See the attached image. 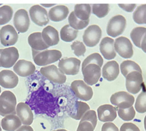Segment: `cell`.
I'll list each match as a JSON object with an SVG mask.
<instances>
[{
  "label": "cell",
  "mask_w": 146,
  "mask_h": 131,
  "mask_svg": "<svg viewBox=\"0 0 146 131\" xmlns=\"http://www.w3.org/2000/svg\"><path fill=\"white\" fill-rule=\"evenodd\" d=\"M53 131H68L66 129H57V130H53Z\"/></svg>",
  "instance_id": "681fc988"
},
{
  "label": "cell",
  "mask_w": 146,
  "mask_h": 131,
  "mask_svg": "<svg viewBox=\"0 0 146 131\" xmlns=\"http://www.w3.org/2000/svg\"><path fill=\"white\" fill-rule=\"evenodd\" d=\"M118 6L127 12L133 11L136 6L135 4H119Z\"/></svg>",
  "instance_id": "ee69618b"
},
{
  "label": "cell",
  "mask_w": 146,
  "mask_h": 131,
  "mask_svg": "<svg viewBox=\"0 0 146 131\" xmlns=\"http://www.w3.org/2000/svg\"><path fill=\"white\" fill-rule=\"evenodd\" d=\"M1 5H1V4H0V6H1Z\"/></svg>",
  "instance_id": "db71d44e"
},
{
  "label": "cell",
  "mask_w": 146,
  "mask_h": 131,
  "mask_svg": "<svg viewBox=\"0 0 146 131\" xmlns=\"http://www.w3.org/2000/svg\"><path fill=\"white\" fill-rule=\"evenodd\" d=\"M92 13L99 18L106 16L110 10L108 4H94L92 5Z\"/></svg>",
  "instance_id": "8d00e7d4"
},
{
  "label": "cell",
  "mask_w": 146,
  "mask_h": 131,
  "mask_svg": "<svg viewBox=\"0 0 146 131\" xmlns=\"http://www.w3.org/2000/svg\"><path fill=\"white\" fill-rule=\"evenodd\" d=\"M103 63V59L102 56L98 53H93L88 55L83 62L82 69L90 64H96L102 67Z\"/></svg>",
  "instance_id": "e575fe53"
},
{
  "label": "cell",
  "mask_w": 146,
  "mask_h": 131,
  "mask_svg": "<svg viewBox=\"0 0 146 131\" xmlns=\"http://www.w3.org/2000/svg\"><path fill=\"white\" fill-rule=\"evenodd\" d=\"M76 17L82 21L89 20L91 8L89 4H76L74 6V11Z\"/></svg>",
  "instance_id": "4316f807"
},
{
  "label": "cell",
  "mask_w": 146,
  "mask_h": 131,
  "mask_svg": "<svg viewBox=\"0 0 146 131\" xmlns=\"http://www.w3.org/2000/svg\"><path fill=\"white\" fill-rule=\"evenodd\" d=\"M62 55V52L57 50L36 51L32 49L33 60L39 66H44L55 63L61 58Z\"/></svg>",
  "instance_id": "7a4b0ae2"
},
{
  "label": "cell",
  "mask_w": 146,
  "mask_h": 131,
  "mask_svg": "<svg viewBox=\"0 0 146 131\" xmlns=\"http://www.w3.org/2000/svg\"><path fill=\"white\" fill-rule=\"evenodd\" d=\"M114 47L115 51L122 58H131L133 54V46L129 40L126 37L120 36L115 39Z\"/></svg>",
  "instance_id": "30bf717a"
},
{
  "label": "cell",
  "mask_w": 146,
  "mask_h": 131,
  "mask_svg": "<svg viewBox=\"0 0 146 131\" xmlns=\"http://www.w3.org/2000/svg\"><path fill=\"white\" fill-rule=\"evenodd\" d=\"M75 107L76 109V113L71 114L70 116L72 118L76 120H81L83 115L90 109L89 105L87 103L79 101H76Z\"/></svg>",
  "instance_id": "d6a6232c"
},
{
  "label": "cell",
  "mask_w": 146,
  "mask_h": 131,
  "mask_svg": "<svg viewBox=\"0 0 146 131\" xmlns=\"http://www.w3.org/2000/svg\"><path fill=\"white\" fill-rule=\"evenodd\" d=\"M99 50L103 57L107 60L112 59L116 55L114 48V40L110 37L106 36L102 39L99 44Z\"/></svg>",
  "instance_id": "44dd1931"
},
{
  "label": "cell",
  "mask_w": 146,
  "mask_h": 131,
  "mask_svg": "<svg viewBox=\"0 0 146 131\" xmlns=\"http://www.w3.org/2000/svg\"><path fill=\"white\" fill-rule=\"evenodd\" d=\"M17 99L15 95L9 91H3L0 95V115L6 116L15 114Z\"/></svg>",
  "instance_id": "3957f363"
},
{
  "label": "cell",
  "mask_w": 146,
  "mask_h": 131,
  "mask_svg": "<svg viewBox=\"0 0 146 131\" xmlns=\"http://www.w3.org/2000/svg\"><path fill=\"white\" fill-rule=\"evenodd\" d=\"M16 131H34L33 129L30 125H23L19 127Z\"/></svg>",
  "instance_id": "f6af8a7d"
},
{
  "label": "cell",
  "mask_w": 146,
  "mask_h": 131,
  "mask_svg": "<svg viewBox=\"0 0 146 131\" xmlns=\"http://www.w3.org/2000/svg\"><path fill=\"white\" fill-rule=\"evenodd\" d=\"M0 125H1V121H0Z\"/></svg>",
  "instance_id": "11a10c76"
},
{
  "label": "cell",
  "mask_w": 146,
  "mask_h": 131,
  "mask_svg": "<svg viewBox=\"0 0 146 131\" xmlns=\"http://www.w3.org/2000/svg\"><path fill=\"white\" fill-rule=\"evenodd\" d=\"M69 25L75 30H82L87 27L89 23L90 20L82 21L78 19L74 11H72L68 17Z\"/></svg>",
  "instance_id": "4dcf8cb0"
},
{
  "label": "cell",
  "mask_w": 146,
  "mask_h": 131,
  "mask_svg": "<svg viewBox=\"0 0 146 131\" xmlns=\"http://www.w3.org/2000/svg\"><path fill=\"white\" fill-rule=\"evenodd\" d=\"M55 4H41L40 6H43L44 7H52L55 6Z\"/></svg>",
  "instance_id": "7dc6e473"
},
{
  "label": "cell",
  "mask_w": 146,
  "mask_h": 131,
  "mask_svg": "<svg viewBox=\"0 0 146 131\" xmlns=\"http://www.w3.org/2000/svg\"><path fill=\"white\" fill-rule=\"evenodd\" d=\"M135 108L138 113H144L146 112V89L143 91L138 95Z\"/></svg>",
  "instance_id": "d590c367"
},
{
  "label": "cell",
  "mask_w": 146,
  "mask_h": 131,
  "mask_svg": "<svg viewBox=\"0 0 146 131\" xmlns=\"http://www.w3.org/2000/svg\"><path fill=\"white\" fill-rule=\"evenodd\" d=\"M71 49L74 51V54L77 56H80L84 55L86 52V48L82 42L75 41L71 45Z\"/></svg>",
  "instance_id": "f35d334b"
},
{
  "label": "cell",
  "mask_w": 146,
  "mask_h": 131,
  "mask_svg": "<svg viewBox=\"0 0 146 131\" xmlns=\"http://www.w3.org/2000/svg\"><path fill=\"white\" fill-rule=\"evenodd\" d=\"M13 23L17 31L21 33L26 32L30 26V19L27 11L25 9H19L14 14Z\"/></svg>",
  "instance_id": "2e32d148"
},
{
  "label": "cell",
  "mask_w": 146,
  "mask_h": 131,
  "mask_svg": "<svg viewBox=\"0 0 146 131\" xmlns=\"http://www.w3.org/2000/svg\"><path fill=\"white\" fill-rule=\"evenodd\" d=\"M144 128L145 130L146 131V116L144 117Z\"/></svg>",
  "instance_id": "c3c4849f"
},
{
  "label": "cell",
  "mask_w": 146,
  "mask_h": 131,
  "mask_svg": "<svg viewBox=\"0 0 146 131\" xmlns=\"http://www.w3.org/2000/svg\"><path fill=\"white\" fill-rule=\"evenodd\" d=\"M145 33L146 28L144 27H137L132 29L130 33V37L136 47H141V43Z\"/></svg>",
  "instance_id": "f546056e"
},
{
  "label": "cell",
  "mask_w": 146,
  "mask_h": 131,
  "mask_svg": "<svg viewBox=\"0 0 146 131\" xmlns=\"http://www.w3.org/2000/svg\"><path fill=\"white\" fill-rule=\"evenodd\" d=\"M13 10L9 5H3L0 7V25L8 23L13 17Z\"/></svg>",
  "instance_id": "836d02e7"
},
{
  "label": "cell",
  "mask_w": 146,
  "mask_h": 131,
  "mask_svg": "<svg viewBox=\"0 0 146 131\" xmlns=\"http://www.w3.org/2000/svg\"><path fill=\"white\" fill-rule=\"evenodd\" d=\"M22 122L18 116L9 114L3 117L1 122L2 129L6 131H15L21 126Z\"/></svg>",
  "instance_id": "cb8c5ba5"
},
{
  "label": "cell",
  "mask_w": 146,
  "mask_h": 131,
  "mask_svg": "<svg viewBox=\"0 0 146 131\" xmlns=\"http://www.w3.org/2000/svg\"><path fill=\"white\" fill-rule=\"evenodd\" d=\"M18 39V34L15 28L7 24L0 30V41L4 46H10L15 44Z\"/></svg>",
  "instance_id": "5bb4252c"
},
{
  "label": "cell",
  "mask_w": 146,
  "mask_h": 131,
  "mask_svg": "<svg viewBox=\"0 0 146 131\" xmlns=\"http://www.w3.org/2000/svg\"><path fill=\"white\" fill-rule=\"evenodd\" d=\"M133 19L137 24H146V4L137 7L133 13Z\"/></svg>",
  "instance_id": "1f68e13d"
},
{
  "label": "cell",
  "mask_w": 146,
  "mask_h": 131,
  "mask_svg": "<svg viewBox=\"0 0 146 131\" xmlns=\"http://www.w3.org/2000/svg\"><path fill=\"white\" fill-rule=\"evenodd\" d=\"M140 48L145 53H146V33L145 34L144 37L142 39Z\"/></svg>",
  "instance_id": "bcb514c9"
},
{
  "label": "cell",
  "mask_w": 146,
  "mask_h": 131,
  "mask_svg": "<svg viewBox=\"0 0 146 131\" xmlns=\"http://www.w3.org/2000/svg\"><path fill=\"white\" fill-rule=\"evenodd\" d=\"M95 128L92 124L88 121H80L76 131H94Z\"/></svg>",
  "instance_id": "60d3db41"
},
{
  "label": "cell",
  "mask_w": 146,
  "mask_h": 131,
  "mask_svg": "<svg viewBox=\"0 0 146 131\" xmlns=\"http://www.w3.org/2000/svg\"><path fill=\"white\" fill-rule=\"evenodd\" d=\"M30 17L32 21L39 26H43L49 22V17L47 10L42 6L35 5L29 10Z\"/></svg>",
  "instance_id": "8fae6325"
},
{
  "label": "cell",
  "mask_w": 146,
  "mask_h": 131,
  "mask_svg": "<svg viewBox=\"0 0 146 131\" xmlns=\"http://www.w3.org/2000/svg\"><path fill=\"white\" fill-rule=\"evenodd\" d=\"M126 27V19L121 15H117L112 17L108 21L106 31L108 35L116 37L121 35Z\"/></svg>",
  "instance_id": "5b68a950"
},
{
  "label": "cell",
  "mask_w": 146,
  "mask_h": 131,
  "mask_svg": "<svg viewBox=\"0 0 146 131\" xmlns=\"http://www.w3.org/2000/svg\"><path fill=\"white\" fill-rule=\"evenodd\" d=\"M120 68L121 73L124 77H126L129 73L133 71H137L142 73L140 67L136 63L132 60L123 61L121 63Z\"/></svg>",
  "instance_id": "f1b7e54d"
},
{
  "label": "cell",
  "mask_w": 146,
  "mask_h": 131,
  "mask_svg": "<svg viewBox=\"0 0 146 131\" xmlns=\"http://www.w3.org/2000/svg\"><path fill=\"white\" fill-rule=\"evenodd\" d=\"M0 131H2V129H1V126H0Z\"/></svg>",
  "instance_id": "816d5d0a"
},
{
  "label": "cell",
  "mask_w": 146,
  "mask_h": 131,
  "mask_svg": "<svg viewBox=\"0 0 146 131\" xmlns=\"http://www.w3.org/2000/svg\"><path fill=\"white\" fill-rule=\"evenodd\" d=\"M19 58L18 49L10 47L2 50L0 55V64L4 68H10L14 66Z\"/></svg>",
  "instance_id": "4fadbf2b"
},
{
  "label": "cell",
  "mask_w": 146,
  "mask_h": 131,
  "mask_svg": "<svg viewBox=\"0 0 146 131\" xmlns=\"http://www.w3.org/2000/svg\"><path fill=\"white\" fill-rule=\"evenodd\" d=\"M26 103L35 114H45L54 117L60 110L58 98L47 92L43 87L33 91L29 96Z\"/></svg>",
  "instance_id": "6da1fadb"
},
{
  "label": "cell",
  "mask_w": 146,
  "mask_h": 131,
  "mask_svg": "<svg viewBox=\"0 0 146 131\" xmlns=\"http://www.w3.org/2000/svg\"><path fill=\"white\" fill-rule=\"evenodd\" d=\"M78 31L72 28L69 24L64 25L60 31V35L62 40L70 42L76 39Z\"/></svg>",
  "instance_id": "83f0119b"
},
{
  "label": "cell",
  "mask_w": 146,
  "mask_h": 131,
  "mask_svg": "<svg viewBox=\"0 0 146 131\" xmlns=\"http://www.w3.org/2000/svg\"><path fill=\"white\" fill-rule=\"evenodd\" d=\"M16 113L23 125H30L33 123V113L30 107L26 103L21 102L17 105Z\"/></svg>",
  "instance_id": "e0dca14e"
},
{
  "label": "cell",
  "mask_w": 146,
  "mask_h": 131,
  "mask_svg": "<svg viewBox=\"0 0 146 131\" xmlns=\"http://www.w3.org/2000/svg\"><path fill=\"white\" fill-rule=\"evenodd\" d=\"M117 113L119 117L124 121H131L135 116V110L133 107L126 109L117 108Z\"/></svg>",
  "instance_id": "74e56055"
},
{
  "label": "cell",
  "mask_w": 146,
  "mask_h": 131,
  "mask_svg": "<svg viewBox=\"0 0 146 131\" xmlns=\"http://www.w3.org/2000/svg\"><path fill=\"white\" fill-rule=\"evenodd\" d=\"M40 72L48 80L55 83L63 84L67 80L66 75L54 64L41 67Z\"/></svg>",
  "instance_id": "8992f818"
},
{
  "label": "cell",
  "mask_w": 146,
  "mask_h": 131,
  "mask_svg": "<svg viewBox=\"0 0 146 131\" xmlns=\"http://www.w3.org/2000/svg\"><path fill=\"white\" fill-rule=\"evenodd\" d=\"M18 77L12 71L4 69L0 72V85L5 88H15L18 83Z\"/></svg>",
  "instance_id": "ffe728a7"
},
{
  "label": "cell",
  "mask_w": 146,
  "mask_h": 131,
  "mask_svg": "<svg viewBox=\"0 0 146 131\" xmlns=\"http://www.w3.org/2000/svg\"><path fill=\"white\" fill-rule=\"evenodd\" d=\"M13 70L19 76L26 77L34 73L35 67L31 62L21 59L14 64Z\"/></svg>",
  "instance_id": "ac0fdd59"
},
{
  "label": "cell",
  "mask_w": 146,
  "mask_h": 131,
  "mask_svg": "<svg viewBox=\"0 0 146 131\" xmlns=\"http://www.w3.org/2000/svg\"><path fill=\"white\" fill-rule=\"evenodd\" d=\"M69 13L68 8L64 5L52 7L48 11V17L53 22H60L66 18Z\"/></svg>",
  "instance_id": "484cf974"
},
{
  "label": "cell",
  "mask_w": 146,
  "mask_h": 131,
  "mask_svg": "<svg viewBox=\"0 0 146 131\" xmlns=\"http://www.w3.org/2000/svg\"><path fill=\"white\" fill-rule=\"evenodd\" d=\"M80 63V60L75 58H62L58 63V68L65 75H75L79 71Z\"/></svg>",
  "instance_id": "52a82bcc"
},
{
  "label": "cell",
  "mask_w": 146,
  "mask_h": 131,
  "mask_svg": "<svg viewBox=\"0 0 146 131\" xmlns=\"http://www.w3.org/2000/svg\"><path fill=\"white\" fill-rule=\"evenodd\" d=\"M27 41L31 48L36 51H43L49 47L43 40L42 32H35L31 34L28 36Z\"/></svg>",
  "instance_id": "d4e9b609"
},
{
  "label": "cell",
  "mask_w": 146,
  "mask_h": 131,
  "mask_svg": "<svg viewBox=\"0 0 146 131\" xmlns=\"http://www.w3.org/2000/svg\"><path fill=\"white\" fill-rule=\"evenodd\" d=\"M42 36L47 45L50 46H55L59 42V33L58 31L51 26L44 27L42 32Z\"/></svg>",
  "instance_id": "603a6c76"
},
{
  "label": "cell",
  "mask_w": 146,
  "mask_h": 131,
  "mask_svg": "<svg viewBox=\"0 0 146 131\" xmlns=\"http://www.w3.org/2000/svg\"><path fill=\"white\" fill-rule=\"evenodd\" d=\"M142 73L137 71L129 73L125 77V86L127 91L132 94H136L142 88Z\"/></svg>",
  "instance_id": "7c38bea8"
},
{
  "label": "cell",
  "mask_w": 146,
  "mask_h": 131,
  "mask_svg": "<svg viewBox=\"0 0 146 131\" xmlns=\"http://www.w3.org/2000/svg\"><path fill=\"white\" fill-rule=\"evenodd\" d=\"M97 112L98 119L102 122H112L117 116L116 108L110 104L99 106Z\"/></svg>",
  "instance_id": "d6986e66"
},
{
  "label": "cell",
  "mask_w": 146,
  "mask_h": 131,
  "mask_svg": "<svg viewBox=\"0 0 146 131\" xmlns=\"http://www.w3.org/2000/svg\"><path fill=\"white\" fill-rule=\"evenodd\" d=\"M111 103L117 107V108L126 109L132 107L134 97L125 91H119L112 95L110 97Z\"/></svg>",
  "instance_id": "ba28073f"
},
{
  "label": "cell",
  "mask_w": 146,
  "mask_h": 131,
  "mask_svg": "<svg viewBox=\"0 0 146 131\" xmlns=\"http://www.w3.org/2000/svg\"><path fill=\"white\" fill-rule=\"evenodd\" d=\"M80 121H88L92 124L94 128H95L97 124V116L96 112L94 110H88L82 117Z\"/></svg>",
  "instance_id": "ab89813d"
},
{
  "label": "cell",
  "mask_w": 146,
  "mask_h": 131,
  "mask_svg": "<svg viewBox=\"0 0 146 131\" xmlns=\"http://www.w3.org/2000/svg\"><path fill=\"white\" fill-rule=\"evenodd\" d=\"M119 74V66L117 62L112 60L107 62L102 69V76L107 81L115 80Z\"/></svg>",
  "instance_id": "7402d4cb"
},
{
  "label": "cell",
  "mask_w": 146,
  "mask_h": 131,
  "mask_svg": "<svg viewBox=\"0 0 146 131\" xmlns=\"http://www.w3.org/2000/svg\"><path fill=\"white\" fill-rule=\"evenodd\" d=\"M84 82L93 85L98 83L101 76L100 67L96 64H90L82 69Z\"/></svg>",
  "instance_id": "9a60e30c"
},
{
  "label": "cell",
  "mask_w": 146,
  "mask_h": 131,
  "mask_svg": "<svg viewBox=\"0 0 146 131\" xmlns=\"http://www.w3.org/2000/svg\"><path fill=\"white\" fill-rule=\"evenodd\" d=\"M2 50H3V49H0V55H1V52H2ZM0 67H1V64H0Z\"/></svg>",
  "instance_id": "f907efd6"
},
{
  "label": "cell",
  "mask_w": 146,
  "mask_h": 131,
  "mask_svg": "<svg viewBox=\"0 0 146 131\" xmlns=\"http://www.w3.org/2000/svg\"><path fill=\"white\" fill-rule=\"evenodd\" d=\"M1 87H0V93H1Z\"/></svg>",
  "instance_id": "f5cc1de1"
},
{
  "label": "cell",
  "mask_w": 146,
  "mask_h": 131,
  "mask_svg": "<svg viewBox=\"0 0 146 131\" xmlns=\"http://www.w3.org/2000/svg\"><path fill=\"white\" fill-rule=\"evenodd\" d=\"M120 131H140L138 126L132 122H125L121 125Z\"/></svg>",
  "instance_id": "b9f144b4"
},
{
  "label": "cell",
  "mask_w": 146,
  "mask_h": 131,
  "mask_svg": "<svg viewBox=\"0 0 146 131\" xmlns=\"http://www.w3.org/2000/svg\"><path fill=\"white\" fill-rule=\"evenodd\" d=\"M70 87L75 96L80 100L89 101L92 97L93 91L92 88L83 80L73 81Z\"/></svg>",
  "instance_id": "277c9868"
},
{
  "label": "cell",
  "mask_w": 146,
  "mask_h": 131,
  "mask_svg": "<svg viewBox=\"0 0 146 131\" xmlns=\"http://www.w3.org/2000/svg\"><path fill=\"white\" fill-rule=\"evenodd\" d=\"M102 37V30L96 24L88 26L84 31L83 35L84 43L88 47L95 46L100 40Z\"/></svg>",
  "instance_id": "9c48e42d"
},
{
  "label": "cell",
  "mask_w": 146,
  "mask_h": 131,
  "mask_svg": "<svg viewBox=\"0 0 146 131\" xmlns=\"http://www.w3.org/2000/svg\"><path fill=\"white\" fill-rule=\"evenodd\" d=\"M102 131H119V129L113 123L107 122L103 125Z\"/></svg>",
  "instance_id": "7bdbcfd3"
}]
</instances>
